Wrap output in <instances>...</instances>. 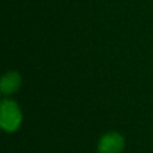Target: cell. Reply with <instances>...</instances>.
I'll list each match as a JSON object with an SVG mask.
<instances>
[{"label":"cell","mask_w":153,"mask_h":153,"mask_svg":"<svg viewBox=\"0 0 153 153\" xmlns=\"http://www.w3.org/2000/svg\"><path fill=\"white\" fill-rule=\"evenodd\" d=\"M22 85V76L17 72H7L1 78L0 90L4 94H13L16 93Z\"/></svg>","instance_id":"3"},{"label":"cell","mask_w":153,"mask_h":153,"mask_svg":"<svg viewBox=\"0 0 153 153\" xmlns=\"http://www.w3.org/2000/svg\"><path fill=\"white\" fill-rule=\"evenodd\" d=\"M23 121V115L19 105L12 99H4L0 106V124L7 133L16 131Z\"/></svg>","instance_id":"1"},{"label":"cell","mask_w":153,"mask_h":153,"mask_svg":"<svg viewBox=\"0 0 153 153\" xmlns=\"http://www.w3.org/2000/svg\"><path fill=\"white\" fill-rule=\"evenodd\" d=\"M124 137L117 131H109L100 136L97 149L98 153H121L124 148Z\"/></svg>","instance_id":"2"}]
</instances>
